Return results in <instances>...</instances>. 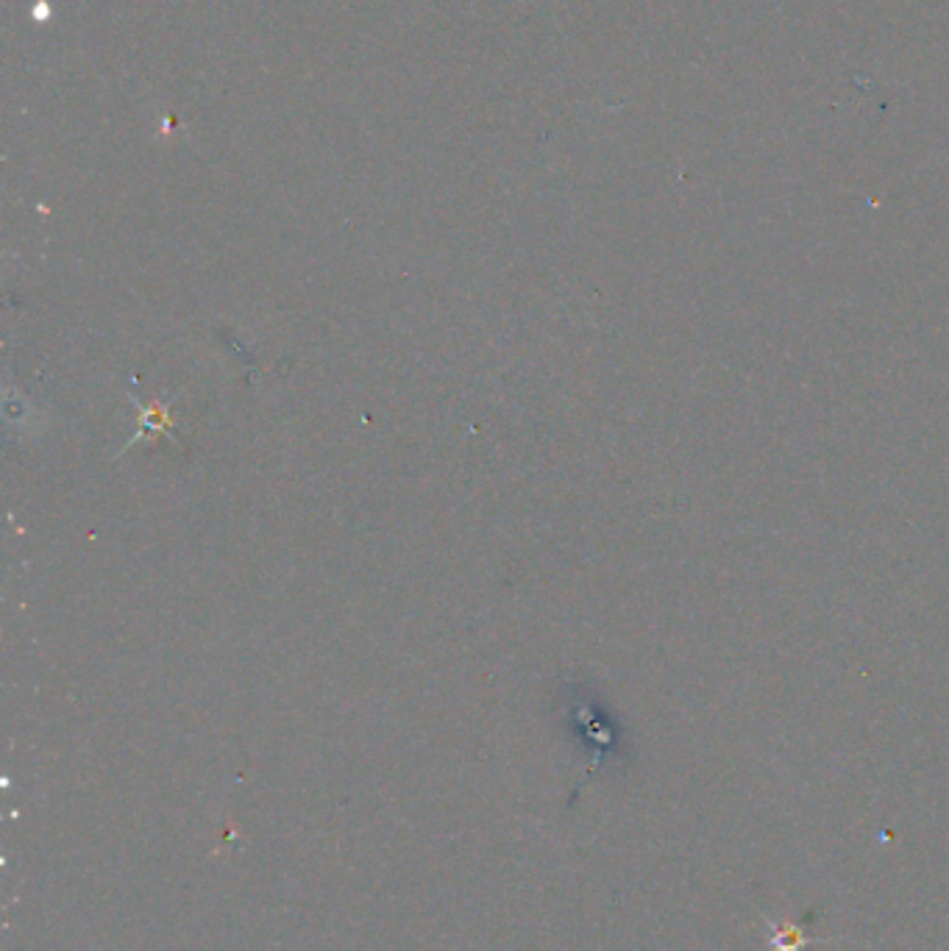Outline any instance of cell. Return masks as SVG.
<instances>
[{
  "label": "cell",
  "mask_w": 949,
  "mask_h": 951,
  "mask_svg": "<svg viewBox=\"0 0 949 951\" xmlns=\"http://www.w3.org/2000/svg\"><path fill=\"white\" fill-rule=\"evenodd\" d=\"M768 927H771V935H768V946H771V951H804L811 949V946L830 943V940H822V938H808L802 924H782V927L768 924Z\"/></svg>",
  "instance_id": "6da1fadb"
}]
</instances>
